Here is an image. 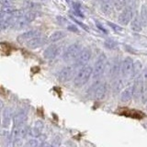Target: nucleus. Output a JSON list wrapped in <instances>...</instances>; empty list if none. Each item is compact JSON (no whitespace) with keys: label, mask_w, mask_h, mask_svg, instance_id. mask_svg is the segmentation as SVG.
<instances>
[{"label":"nucleus","mask_w":147,"mask_h":147,"mask_svg":"<svg viewBox=\"0 0 147 147\" xmlns=\"http://www.w3.org/2000/svg\"><path fill=\"white\" fill-rule=\"evenodd\" d=\"M93 73V68L88 65H85L81 67L76 74L74 77V85L76 87H81L89 80L90 76Z\"/></svg>","instance_id":"f257e3e1"},{"label":"nucleus","mask_w":147,"mask_h":147,"mask_svg":"<svg viewBox=\"0 0 147 147\" xmlns=\"http://www.w3.org/2000/svg\"><path fill=\"white\" fill-rule=\"evenodd\" d=\"M106 66H107V58H106L105 54H101L98 58V60H96L94 69H93V73H92V75H93V77L95 79H98V78H99L103 75L105 72Z\"/></svg>","instance_id":"f03ea898"},{"label":"nucleus","mask_w":147,"mask_h":147,"mask_svg":"<svg viewBox=\"0 0 147 147\" xmlns=\"http://www.w3.org/2000/svg\"><path fill=\"white\" fill-rule=\"evenodd\" d=\"M121 72L123 77H130L133 74V60L131 57H126L121 64Z\"/></svg>","instance_id":"7ed1b4c3"},{"label":"nucleus","mask_w":147,"mask_h":147,"mask_svg":"<svg viewBox=\"0 0 147 147\" xmlns=\"http://www.w3.org/2000/svg\"><path fill=\"white\" fill-rule=\"evenodd\" d=\"M119 114H121V116H126V117H130L132 119H142L144 117V113L140 111V110L137 109H127V108H121V109H119L117 111Z\"/></svg>","instance_id":"20e7f679"},{"label":"nucleus","mask_w":147,"mask_h":147,"mask_svg":"<svg viewBox=\"0 0 147 147\" xmlns=\"http://www.w3.org/2000/svg\"><path fill=\"white\" fill-rule=\"evenodd\" d=\"M133 18V9L132 7H125L123 9V11L119 17V21L122 25H127L131 22V20Z\"/></svg>","instance_id":"39448f33"},{"label":"nucleus","mask_w":147,"mask_h":147,"mask_svg":"<svg viewBox=\"0 0 147 147\" xmlns=\"http://www.w3.org/2000/svg\"><path fill=\"white\" fill-rule=\"evenodd\" d=\"M80 52H81V50H80L79 45H77V44L71 45L70 47L65 51V53H64L63 59L66 60V61H70V60L76 59L78 56V54L80 53Z\"/></svg>","instance_id":"423d86ee"},{"label":"nucleus","mask_w":147,"mask_h":147,"mask_svg":"<svg viewBox=\"0 0 147 147\" xmlns=\"http://www.w3.org/2000/svg\"><path fill=\"white\" fill-rule=\"evenodd\" d=\"M27 121V113L25 110L18 109L14 115V127H21L25 125Z\"/></svg>","instance_id":"0eeeda50"},{"label":"nucleus","mask_w":147,"mask_h":147,"mask_svg":"<svg viewBox=\"0 0 147 147\" xmlns=\"http://www.w3.org/2000/svg\"><path fill=\"white\" fill-rule=\"evenodd\" d=\"M74 76V68L71 66H68L63 68V70H61L58 74V79L59 81H61L63 83H65L69 81Z\"/></svg>","instance_id":"6e6552de"},{"label":"nucleus","mask_w":147,"mask_h":147,"mask_svg":"<svg viewBox=\"0 0 147 147\" xmlns=\"http://www.w3.org/2000/svg\"><path fill=\"white\" fill-rule=\"evenodd\" d=\"M108 92V86L107 84L102 83V84H99L98 86L96 87V89L94 90V98L96 100H102L105 98L106 95H107Z\"/></svg>","instance_id":"1a4fd4ad"},{"label":"nucleus","mask_w":147,"mask_h":147,"mask_svg":"<svg viewBox=\"0 0 147 147\" xmlns=\"http://www.w3.org/2000/svg\"><path fill=\"white\" fill-rule=\"evenodd\" d=\"M91 57V51L89 49H85L80 52V53L78 54V56L76 58V63L79 65H84L87 62L89 61V59Z\"/></svg>","instance_id":"9d476101"},{"label":"nucleus","mask_w":147,"mask_h":147,"mask_svg":"<svg viewBox=\"0 0 147 147\" xmlns=\"http://www.w3.org/2000/svg\"><path fill=\"white\" fill-rule=\"evenodd\" d=\"M133 94H134V85H131L125 87V89H123V91L121 92V100L123 102H128L131 99Z\"/></svg>","instance_id":"9b49d317"},{"label":"nucleus","mask_w":147,"mask_h":147,"mask_svg":"<svg viewBox=\"0 0 147 147\" xmlns=\"http://www.w3.org/2000/svg\"><path fill=\"white\" fill-rule=\"evenodd\" d=\"M11 118H12V111L10 108H6L3 111L2 116V126L5 129H7L11 124Z\"/></svg>","instance_id":"f8f14e48"},{"label":"nucleus","mask_w":147,"mask_h":147,"mask_svg":"<svg viewBox=\"0 0 147 147\" xmlns=\"http://www.w3.org/2000/svg\"><path fill=\"white\" fill-rule=\"evenodd\" d=\"M43 128H44V122L39 119V121H37L34 123L33 127L30 130V133L33 137H39L41 134V132H42Z\"/></svg>","instance_id":"ddd939ff"},{"label":"nucleus","mask_w":147,"mask_h":147,"mask_svg":"<svg viewBox=\"0 0 147 147\" xmlns=\"http://www.w3.org/2000/svg\"><path fill=\"white\" fill-rule=\"evenodd\" d=\"M131 30L134 32H141L142 30V21L137 15L133 17V18L131 20Z\"/></svg>","instance_id":"4468645a"},{"label":"nucleus","mask_w":147,"mask_h":147,"mask_svg":"<svg viewBox=\"0 0 147 147\" xmlns=\"http://www.w3.org/2000/svg\"><path fill=\"white\" fill-rule=\"evenodd\" d=\"M121 70V65H119V63L118 61H115L112 64L111 66H110V69H109V74L111 76H117L118 74Z\"/></svg>","instance_id":"2eb2a0df"},{"label":"nucleus","mask_w":147,"mask_h":147,"mask_svg":"<svg viewBox=\"0 0 147 147\" xmlns=\"http://www.w3.org/2000/svg\"><path fill=\"white\" fill-rule=\"evenodd\" d=\"M57 55V48L50 47L44 52V57L46 59H53Z\"/></svg>","instance_id":"dca6fc26"},{"label":"nucleus","mask_w":147,"mask_h":147,"mask_svg":"<svg viewBox=\"0 0 147 147\" xmlns=\"http://www.w3.org/2000/svg\"><path fill=\"white\" fill-rule=\"evenodd\" d=\"M140 20L142 21V26H144V25L147 24V7L146 6H142V7Z\"/></svg>","instance_id":"f3484780"},{"label":"nucleus","mask_w":147,"mask_h":147,"mask_svg":"<svg viewBox=\"0 0 147 147\" xmlns=\"http://www.w3.org/2000/svg\"><path fill=\"white\" fill-rule=\"evenodd\" d=\"M123 88V81L121 79H118L115 81L113 85V91L114 93H119V91Z\"/></svg>","instance_id":"a211bd4d"},{"label":"nucleus","mask_w":147,"mask_h":147,"mask_svg":"<svg viewBox=\"0 0 147 147\" xmlns=\"http://www.w3.org/2000/svg\"><path fill=\"white\" fill-rule=\"evenodd\" d=\"M126 4H127V0H115L114 6L117 10H122L126 7Z\"/></svg>","instance_id":"6ab92c4d"},{"label":"nucleus","mask_w":147,"mask_h":147,"mask_svg":"<svg viewBox=\"0 0 147 147\" xmlns=\"http://www.w3.org/2000/svg\"><path fill=\"white\" fill-rule=\"evenodd\" d=\"M103 10L107 14H110L112 12V5L109 2V0H108V1L103 5Z\"/></svg>","instance_id":"aec40b11"},{"label":"nucleus","mask_w":147,"mask_h":147,"mask_svg":"<svg viewBox=\"0 0 147 147\" xmlns=\"http://www.w3.org/2000/svg\"><path fill=\"white\" fill-rule=\"evenodd\" d=\"M141 68H142L141 62L137 61L135 63H133V74L132 75H137V74L141 71Z\"/></svg>","instance_id":"412c9836"},{"label":"nucleus","mask_w":147,"mask_h":147,"mask_svg":"<svg viewBox=\"0 0 147 147\" xmlns=\"http://www.w3.org/2000/svg\"><path fill=\"white\" fill-rule=\"evenodd\" d=\"M105 45H106V47H108L109 49H114V48L117 47V43L115 42V41H113V40H108V41H106Z\"/></svg>","instance_id":"4be33fe9"},{"label":"nucleus","mask_w":147,"mask_h":147,"mask_svg":"<svg viewBox=\"0 0 147 147\" xmlns=\"http://www.w3.org/2000/svg\"><path fill=\"white\" fill-rule=\"evenodd\" d=\"M64 36V34L63 33V32L61 31H58L56 32V33H54L52 37H51V39H52V40H60V39H62V37Z\"/></svg>","instance_id":"5701e85b"},{"label":"nucleus","mask_w":147,"mask_h":147,"mask_svg":"<svg viewBox=\"0 0 147 147\" xmlns=\"http://www.w3.org/2000/svg\"><path fill=\"white\" fill-rule=\"evenodd\" d=\"M38 142H37V140H34V139H31L30 140L29 142H27L26 146L27 147H38Z\"/></svg>","instance_id":"b1692460"},{"label":"nucleus","mask_w":147,"mask_h":147,"mask_svg":"<svg viewBox=\"0 0 147 147\" xmlns=\"http://www.w3.org/2000/svg\"><path fill=\"white\" fill-rule=\"evenodd\" d=\"M109 26L111 27L115 31H117V32H121V31H122V28H121V27H119V25L113 24V23H109Z\"/></svg>","instance_id":"393cba45"},{"label":"nucleus","mask_w":147,"mask_h":147,"mask_svg":"<svg viewBox=\"0 0 147 147\" xmlns=\"http://www.w3.org/2000/svg\"><path fill=\"white\" fill-rule=\"evenodd\" d=\"M60 144H61V139L58 137V136H56V137H54V139H53V147H55V146H59L60 145Z\"/></svg>","instance_id":"a878e982"},{"label":"nucleus","mask_w":147,"mask_h":147,"mask_svg":"<svg viewBox=\"0 0 147 147\" xmlns=\"http://www.w3.org/2000/svg\"><path fill=\"white\" fill-rule=\"evenodd\" d=\"M38 147H53L52 144H46V142H42L41 144L38 145Z\"/></svg>","instance_id":"bb28decb"},{"label":"nucleus","mask_w":147,"mask_h":147,"mask_svg":"<svg viewBox=\"0 0 147 147\" xmlns=\"http://www.w3.org/2000/svg\"><path fill=\"white\" fill-rule=\"evenodd\" d=\"M64 147H66V146H64Z\"/></svg>","instance_id":"cd10ccee"}]
</instances>
